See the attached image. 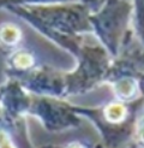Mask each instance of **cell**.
I'll return each instance as SVG.
<instances>
[{"label": "cell", "instance_id": "6da1fadb", "mask_svg": "<svg viewBox=\"0 0 144 148\" xmlns=\"http://www.w3.org/2000/svg\"><path fill=\"white\" fill-rule=\"evenodd\" d=\"M5 9L72 53L76 52L83 36L92 33L89 23L90 9L81 1L6 6Z\"/></svg>", "mask_w": 144, "mask_h": 148}, {"label": "cell", "instance_id": "7a4b0ae2", "mask_svg": "<svg viewBox=\"0 0 144 148\" xmlns=\"http://www.w3.org/2000/svg\"><path fill=\"white\" fill-rule=\"evenodd\" d=\"M133 0H100L89 13V23L106 51L117 57L133 35Z\"/></svg>", "mask_w": 144, "mask_h": 148}, {"label": "cell", "instance_id": "3957f363", "mask_svg": "<svg viewBox=\"0 0 144 148\" xmlns=\"http://www.w3.org/2000/svg\"><path fill=\"white\" fill-rule=\"evenodd\" d=\"M73 54L78 58L75 71L65 73L66 95L81 94L105 81L111 66V54L101 45L81 41Z\"/></svg>", "mask_w": 144, "mask_h": 148}, {"label": "cell", "instance_id": "277c9868", "mask_svg": "<svg viewBox=\"0 0 144 148\" xmlns=\"http://www.w3.org/2000/svg\"><path fill=\"white\" fill-rule=\"evenodd\" d=\"M29 113L42 121L50 130H61L79 124L77 112L73 106L52 97H33Z\"/></svg>", "mask_w": 144, "mask_h": 148}, {"label": "cell", "instance_id": "5b68a950", "mask_svg": "<svg viewBox=\"0 0 144 148\" xmlns=\"http://www.w3.org/2000/svg\"><path fill=\"white\" fill-rule=\"evenodd\" d=\"M13 78L19 81L26 90L39 97L61 98L66 95L65 73L58 72L48 66L33 68L25 72L16 73Z\"/></svg>", "mask_w": 144, "mask_h": 148}, {"label": "cell", "instance_id": "8992f818", "mask_svg": "<svg viewBox=\"0 0 144 148\" xmlns=\"http://www.w3.org/2000/svg\"><path fill=\"white\" fill-rule=\"evenodd\" d=\"M33 95L16 78L9 79L0 86V108L9 119H16L23 113H28Z\"/></svg>", "mask_w": 144, "mask_h": 148}, {"label": "cell", "instance_id": "52a82bcc", "mask_svg": "<svg viewBox=\"0 0 144 148\" xmlns=\"http://www.w3.org/2000/svg\"><path fill=\"white\" fill-rule=\"evenodd\" d=\"M108 83L112 84L113 92L121 102L130 103L136 100L141 94L139 77L134 76H120Z\"/></svg>", "mask_w": 144, "mask_h": 148}, {"label": "cell", "instance_id": "ba28073f", "mask_svg": "<svg viewBox=\"0 0 144 148\" xmlns=\"http://www.w3.org/2000/svg\"><path fill=\"white\" fill-rule=\"evenodd\" d=\"M23 38L22 29L11 22L0 24V46L6 48H16Z\"/></svg>", "mask_w": 144, "mask_h": 148}, {"label": "cell", "instance_id": "9c48e42d", "mask_svg": "<svg viewBox=\"0 0 144 148\" xmlns=\"http://www.w3.org/2000/svg\"><path fill=\"white\" fill-rule=\"evenodd\" d=\"M34 64H35V58L33 53L25 49L16 51L9 58V65L13 72V75L25 72L28 70L33 69Z\"/></svg>", "mask_w": 144, "mask_h": 148}, {"label": "cell", "instance_id": "30bf717a", "mask_svg": "<svg viewBox=\"0 0 144 148\" xmlns=\"http://www.w3.org/2000/svg\"><path fill=\"white\" fill-rule=\"evenodd\" d=\"M82 0H0V9L6 6H20V5H52L62 3H78Z\"/></svg>", "mask_w": 144, "mask_h": 148}, {"label": "cell", "instance_id": "8fae6325", "mask_svg": "<svg viewBox=\"0 0 144 148\" xmlns=\"http://www.w3.org/2000/svg\"><path fill=\"white\" fill-rule=\"evenodd\" d=\"M82 3L88 6L89 9H90V12H91V11H94L97 7L100 0H82Z\"/></svg>", "mask_w": 144, "mask_h": 148}, {"label": "cell", "instance_id": "7c38bea8", "mask_svg": "<svg viewBox=\"0 0 144 148\" xmlns=\"http://www.w3.org/2000/svg\"><path fill=\"white\" fill-rule=\"evenodd\" d=\"M69 148H82L81 146H78V145H75V146H70Z\"/></svg>", "mask_w": 144, "mask_h": 148}]
</instances>
